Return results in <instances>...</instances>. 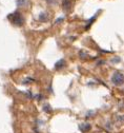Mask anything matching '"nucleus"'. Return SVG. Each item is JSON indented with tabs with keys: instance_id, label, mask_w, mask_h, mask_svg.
Returning a JSON list of instances; mask_svg holds the SVG:
<instances>
[{
	"instance_id": "obj_6",
	"label": "nucleus",
	"mask_w": 124,
	"mask_h": 133,
	"mask_svg": "<svg viewBox=\"0 0 124 133\" xmlns=\"http://www.w3.org/2000/svg\"><path fill=\"white\" fill-rule=\"evenodd\" d=\"M80 129L82 130V132H87L91 129V125L90 124H82V126L80 127Z\"/></svg>"
},
{
	"instance_id": "obj_9",
	"label": "nucleus",
	"mask_w": 124,
	"mask_h": 133,
	"mask_svg": "<svg viewBox=\"0 0 124 133\" xmlns=\"http://www.w3.org/2000/svg\"><path fill=\"white\" fill-rule=\"evenodd\" d=\"M58 0H46V2L49 3V4H53V3H56Z\"/></svg>"
},
{
	"instance_id": "obj_3",
	"label": "nucleus",
	"mask_w": 124,
	"mask_h": 133,
	"mask_svg": "<svg viewBox=\"0 0 124 133\" xmlns=\"http://www.w3.org/2000/svg\"><path fill=\"white\" fill-rule=\"evenodd\" d=\"M73 6V0H64L63 1V10L64 12H69Z\"/></svg>"
},
{
	"instance_id": "obj_10",
	"label": "nucleus",
	"mask_w": 124,
	"mask_h": 133,
	"mask_svg": "<svg viewBox=\"0 0 124 133\" xmlns=\"http://www.w3.org/2000/svg\"><path fill=\"white\" fill-rule=\"evenodd\" d=\"M62 20H63V18H59L58 20H56V23H57V22H60V21H62Z\"/></svg>"
},
{
	"instance_id": "obj_5",
	"label": "nucleus",
	"mask_w": 124,
	"mask_h": 133,
	"mask_svg": "<svg viewBox=\"0 0 124 133\" xmlns=\"http://www.w3.org/2000/svg\"><path fill=\"white\" fill-rule=\"evenodd\" d=\"M65 65V61L63 60V59H60L57 63H56V65H55V68L57 69V70H60V69H62L63 66Z\"/></svg>"
},
{
	"instance_id": "obj_1",
	"label": "nucleus",
	"mask_w": 124,
	"mask_h": 133,
	"mask_svg": "<svg viewBox=\"0 0 124 133\" xmlns=\"http://www.w3.org/2000/svg\"><path fill=\"white\" fill-rule=\"evenodd\" d=\"M9 20L17 26H21L24 23V18L22 17L21 13L19 12H14L11 15H9Z\"/></svg>"
},
{
	"instance_id": "obj_2",
	"label": "nucleus",
	"mask_w": 124,
	"mask_h": 133,
	"mask_svg": "<svg viewBox=\"0 0 124 133\" xmlns=\"http://www.w3.org/2000/svg\"><path fill=\"white\" fill-rule=\"evenodd\" d=\"M123 80H124V78H123V74H122L121 72L117 71V72L114 73V75H113V77H112V81H113L114 85H116V86H121V85L123 84Z\"/></svg>"
},
{
	"instance_id": "obj_7",
	"label": "nucleus",
	"mask_w": 124,
	"mask_h": 133,
	"mask_svg": "<svg viewBox=\"0 0 124 133\" xmlns=\"http://www.w3.org/2000/svg\"><path fill=\"white\" fill-rule=\"evenodd\" d=\"M98 14H99V12H97V14H96V15L94 16V17H93L92 19H90V20H88V22H87V25H86V29H88V28H90V25H91V24H92V23L94 22L93 20H95V19L97 18V15H98Z\"/></svg>"
},
{
	"instance_id": "obj_8",
	"label": "nucleus",
	"mask_w": 124,
	"mask_h": 133,
	"mask_svg": "<svg viewBox=\"0 0 124 133\" xmlns=\"http://www.w3.org/2000/svg\"><path fill=\"white\" fill-rule=\"evenodd\" d=\"M16 2H17V5L18 6H21V5H25L26 4L27 0H16Z\"/></svg>"
},
{
	"instance_id": "obj_4",
	"label": "nucleus",
	"mask_w": 124,
	"mask_h": 133,
	"mask_svg": "<svg viewBox=\"0 0 124 133\" xmlns=\"http://www.w3.org/2000/svg\"><path fill=\"white\" fill-rule=\"evenodd\" d=\"M47 19H48V15L44 12V13H41L40 15H39V20L40 21H42V22H45V21H47Z\"/></svg>"
}]
</instances>
